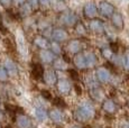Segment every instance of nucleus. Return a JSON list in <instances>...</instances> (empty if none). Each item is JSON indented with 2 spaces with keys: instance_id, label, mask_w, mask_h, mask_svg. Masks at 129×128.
I'll use <instances>...</instances> for the list:
<instances>
[{
  "instance_id": "nucleus-1",
  "label": "nucleus",
  "mask_w": 129,
  "mask_h": 128,
  "mask_svg": "<svg viewBox=\"0 0 129 128\" xmlns=\"http://www.w3.org/2000/svg\"><path fill=\"white\" fill-rule=\"evenodd\" d=\"M18 125H19V127H21V128H27V126H28V120H27V118L20 117L18 119Z\"/></svg>"
},
{
  "instance_id": "nucleus-3",
  "label": "nucleus",
  "mask_w": 129,
  "mask_h": 128,
  "mask_svg": "<svg viewBox=\"0 0 129 128\" xmlns=\"http://www.w3.org/2000/svg\"><path fill=\"white\" fill-rule=\"evenodd\" d=\"M2 119H4V115H2V112L0 111V121H1Z\"/></svg>"
},
{
  "instance_id": "nucleus-2",
  "label": "nucleus",
  "mask_w": 129,
  "mask_h": 128,
  "mask_svg": "<svg viewBox=\"0 0 129 128\" xmlns=\"http://www.w3.org/2000/svg\"><path fill=\"white\" fill-rule=\"evenodd\" d=\"M7 80V72L2 66H0V81H6Z\"/></svg>"
},
{
  "instance_id": "nucleus-4",
  "label": "nucleus",
  "mask_w": 129,
  "mask_h": 128,
  "mask_svg": "<svg viewBox=\"0 0 129 128\" xmlns=\"http://www.w3.org/2000/svg\"><path fill=\"white\" fill-rule=\"evenodd\" d=\"M2 2H4V4H6V5H8L9 4V0H1Z\"/></svg>"
}]
</instances>
